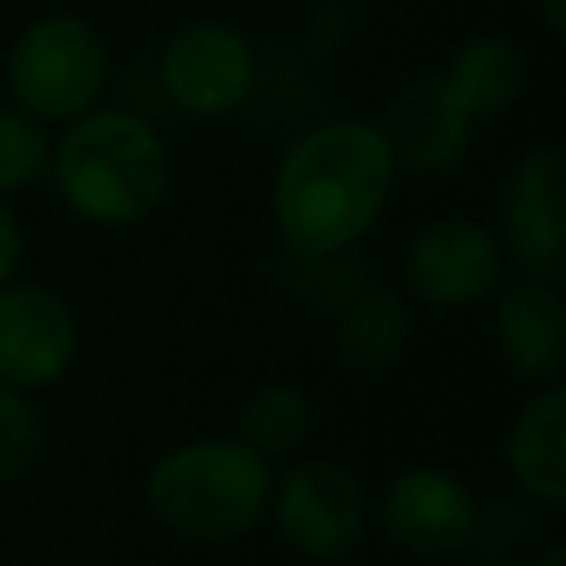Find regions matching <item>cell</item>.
<instances>
[{
	"label": "cell",
	"instance_id": "1",
	"mask_svg": "<svg viewBox=\"0 0 566 566\" xmlns=\"http://www.w3.org/2000/svg\"><path fill=\"white\" fill-rule=\"evenodd\" d=\"M394 172L376 124L327 119L283 150L270 181L274 226L301 256H336L376 230Z\"/></svg>",
	"mask_w": 566,
	"mask_h": 566
},
{
	"label": "cell",
	"instance_id": "2",
	"mask_svg": "<svg viewBox=\"0 0 566 566\" xmlns=\"http://www.w3.org/2000/svg\"><path fill=\"white\" fill-rule=\"evenodd\" d=\"M57 199L88 226L124 230L146 221L168 195V146L133 111H88L49 146Z\"/></svg>",
	"mask_w": 566,
	"mask_h": 566
},
{
	"label": "cell",
	"instance_id": "3",
	"mask_svg": "<svg viewBox=\"0 0 566 566\" xmlns=\"http://www.w3.org/2000/svg\"><path fill=\"white\" fill-rule=\"evenodd\" d=\"M274 469L239 438H190L168 447L146 473L155 522L181 539L221 544L248 535L270 509Z\"/></svg>",
	"mask_w": 566,
	"mask_h": 566
},
{
	"label": "cell",
	"instance_id": "4",
	"mask_svg": "<svg viewBox=\"0 0 566 566\" xmlns=\"http://www.w3.org/2000/svg\"><path fill=\"white\" fill-rule=\"evenodd\" d=\"M4 75L18 111L40 124H71L106 88V40L80 13H44L13 40Z\"/></svg>",
	"mask_w": 566,
	"mask_h": 566
},
{
	"label": "cell",
	"instance_id": "5",
	"mask_svg": "<svg viewBox=\"0 0 566 566\" xmlns=\"http://www.w3.org/2000/svg\"><path fill=\"white\" fill-rule=\"evenodd\" d=\"M279 539L305 562H345L367 539V495L349 464L332 455H305L270 486Z\"/></svg>",
	"mask_w": 566,
	"mask_h": 566
},
{
	"label": "cell",
	"instance_id": "6",
	"mask_svg": "<svg viewBox=\"0 0 566 566\" xmlns=\"http://www.w3.org/2000/svg\"><path fill=\"white\" fill-rule=\"evenodd\" d=\"M252 80H256L252 40L217 18L186 22L181 31L168 35L159 53V88L190 119L230 115L239 102H248Z\"/></svg>",
	"mask_w": 566,
	"mask_h": 566
},
{
	"label": "cell",
	"instance_id": "7",
	"mask_svg": "<svg viewBox=\"0 0 566 566\" xmlns=\"http://www.w3.org/2000/svg\"><path fill=\"white\" fill-rule=\"evenodd\" d=\"M380 531L407 557H451L478 535L482 509L473 486L442 464L398 469L376 504Z\"/></svg>",
	"mask_w": 566,
	"mask_h": 566
},
{
	"label": "cell",
	"instance_id": "8",
	"mask_svg": "<svg viewBox=\"0 0 566 566\" xmlns=\"http://www.w3.org/2000/svg\"><path fill=\"white\" fill-rule=\"evenodd\" d=\"M500 274L504 248L495 230L473 217H442L424 226L402 256V283L429 310H469L495 292Z\"/></svg>",
	"mask_w": 566,
	"mask_h": 566
},
{
	"label": "cell",
	"instance_id": "9",
	"mask_svg": "<svg viewBox=\"0 0 566 566\" xmlns=\"http://www.w3.org/2000/svg\"><path fill=\"white\" fill-rule=\"evenodd\" d=\"M504 239L526 279H566V155L544 142L531 146L504 181Z\"/></svg>",
	"mask_w": 566,
	"mask_h": 566
},
{
	"label": "cell",
	"instance_id": "10",
	"mask_svg": "<svg viewBox=\"0 0 566 566\" xmlns=\"http://www.w3.org/2000/svg\"><path fill=\"white\" fill-rule=\"evenodd\" d=\"M80 354L71 305L44 283H0V385L35 394L57 385Z\"/></svg>",
	"mask_w": 566,
	"mask_h": 566
},
{
	"label": "cell",
	"instance_id": "11",
	"mask_svg": "<svg viewBox=\"0 0 566 566\" xmlns=\"http://www.w3.org/2000/svg\"><path fill=\"white\" fill-rule=\"evenodd\" d=\"M380 137L394 155V164L411 172H447L460 164L473 137V119L442 93L438 75L407 80L380 115Z\"/></svg>",
	"mask_w": 566,
	"mask_h": 566
},
{
	"label": "cell",
	"instance_id": "12",
	"mask_svg": "<svg viewBox=\"0 0 566 566\" xmlns=\"http://www.w3.org/2000/svg\"><path fill=\"white\" fill-rule=\"evenodd\" d=\"M495 354L531 389L562 380L566 367V301L557 283L526 279L495 301L491 314Z\"/></svg>",
	"mask_w": 566,
	"mask_h": 566
},
{
	"label": "cell",
	"instance_id": "13",
	"mask_svg": "<svg viewBox=\"0 0 566 566\" xmlns=\"http://www.w3.org/2000/svg\"><path fill=\"white\" fill-rule=\"evenodd\" d=\"M504 460L531 500L548 509L566 500V389L562 380L531 389V398L509 424Z\"/></svg>",
	"mask_w": 566,
	"mask_h": 566
},
{
	"label": "cell",
	"instance_id": "14",
	"mask_svg": "<svg viewBox=\"0 0 566 566\" xmlns=\"http://www.w3.org/2000/svg\"><path fill=\"white\" fill-rule=\"evenodd\" d=\"M438 84L478 124L504 115L526 93V57L509 35L482 31L451 49L447 66L438 71Z\"/></svg>",
	"mask_w": 566,
	"mask_h": 566
},
{
	"label": "cell",
	"instance_id": "15",
	"mask_svg": "<svg viewBox=\"0 0 566 566\" xmlns=\"http://www.w3.org/2000/svg\"><path fill=\"white\" fill-rule=\"evenodd\" d=\"M411 340L407 301L385 287H358L340 301L336 314V363L349 376H380L389 371Z\"/></svg>",
	"mask_w": 566,
	"mask_h": 566
},
{
	"label": "cell",
	"instance_id": "16",
	"mask_svg": "<svg viewBox=\"0 0 566 566\" xmlns=\"http://www.w3.org/2000/svg\"><path fill=\"white\" fill-rule=\"evenodd\" d=\"M310 429H314V407H310L305 389H296L287 380L256 385L239 402V416H234V438L265 460H283V455L301 451Z\"/></svg>",
	"mask_w": 566,
	"mask_h": 566
},
{
	"label": "cell",
	"instance_id": "17",
	"mask_svg": "<svg viewBox=\"0 0 566 566\" xmlns=\"http://www.w3.org/2000/svg\"><path fill=\"white\" fill-rule=\"evenodd\" d=\"M49 172V137L40 119L18 106H0V195H18Z\"/></svg>",
	"mask_w": 566,
	"mask_h": 566
},
{
	"label": "cell",
	"instance_id": "18",
	"mask_svg": "<svg viewBox=\"0 0 566 566\" xmlns=\"http://www.w3.org/2000/svg\"><path fill=\"white\" fill-rule=\"evenodd\" d=\"M44 442V420L35 411V402L22 389L0 385V486L18 482Z\"/></svg>",
	"mask_w": 566,
	"mask_h": 566
},
{
	"label": "cell",
	"instance_id": "19",
	"mask_svg": "<svg viewBox=\"0 0 566 566\" xmlns=\"http://www.w3.org/2000/svg\"><path fill=\"white\" fill-rule=\"evenodd\" d=\"M18 261H22V226H18L13 208L0 199V283H9L18 274Z\"/></svg>",
	"mask_w": 566,
	"mask_h": 566
},
{
	"label": "cell",
	"instance_id": "20",
	"mask_svg": "<svg viewBox=\"0 0 566 566\" xmlns=\"http://www.w3.org/2000/svg\"><path fill=\"white\" fill-rule=\"evenodd\" d=\"M535 9H539V22L548 27V35H566V0H535Z\"/></svg>",
	"mask_w": 566,
	"mask_h": 566
},
{
	"label": "cell",
	"instance_id": "21",
	"mask_svg": "<svg viewBox=\"0 0 566 566\" xmlns=\"http://www.w3.org/2000/svg\"><path fill=\"white\" fill-rule=\"evenodd\" d=\"M526 566H566V548L562 544H544Z\"/></svg>",
	"mask_w": 566,
	"mask_h": 566
}]
</instances>
